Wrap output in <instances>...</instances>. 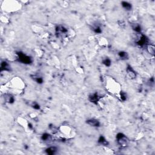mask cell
I'll use <instances>...</instances> for the list:
<instances>
[{"label":"cell","instance_id":"cell-11","mask_svg":"<svg viewBox=\"0 0 155 155\" xmlns=\"http://www.w3.org/2000/svg\"><path fill=\"white\" fill-rule=\"evenodd\" d=\"M98 143L102 145H105V146L107 145L108 144L107 140L106 139V138H105L104 136H101L99 137V139H98Z\"/></svg>","mask_w":155,"mask_h":155},{"label":"cell","instance_id":"cell-12","mask_svg":"<svg viewBox=\"0 0 155 155\" xmlns=\"http://www.w3.org/2000/svg\"><path fill=\"white\" fill-rule=\"evenodd\" d=\"M118 56L122 60H126V59H128V54H127V52H119L118 53Z\"/></svg>","mask_w":155,"mask_h":155},{"label":"cell","instance_id":"cell-7","mask_svg":"<svg viewBox=\"0 0 155 155\" xmlns=\"http://www.w3.org/2000/svg\"><path fill=\"white\" fill-rule=\"evenodd\" d=\"M58 148L56 147H50L46 150V152L47 155H55L56 153Z\"/></svg>","mask_w":155,"mask_h":155},{"label":"cell","instance_id":"cell-13","mask_svg":"<svg viewBox=\"0 0 155 155\" xmlns=\"http://www.w3.org/2000/svg\"><path fill=\"white\" fill-rule=\"evenodd\" d=\"M41 139L44 141H50L52 140V136L48 133H44L42 135Z\"/></svg>","mask_w":155,"mask_h":155},{"label":"cell","instance_id":"cell-4","mask_svg":"<svg viewBox=\"0 0 155 155\" xmlns=\"http://www.w3.org/2000/svg\"><path fill=\"white\" fill-rule=\"evenodd\" d=\"M102 98V96L99 95L98 93H92L91 95H90L88 96V100L91 102L97 104V103Z\"/></svg>","mask_w":155,"mask_h":155},{"label":"cell","instance_id":"cell-16","mask_svg":"<svg viewBox=\"0 0 155 155\" xmlns=\"http://www.w3.org/2000/svg\"><path fill=\"white\" fill-rule=\"evenodd\" d=\"M111 60L108 58H106L105 59L102 60V64L106 66V67H109L111 66Z\"/></svg>","mask_w":155,"mask_h":155},{"label":"cell","instance_id":"cell-8","mask_svg":"<svg viewBox=\"0 0 155 155\" xmlns=\"http://www.w3.org/2000/svg\"><path fill=\"white\" fill-rule=\"evenodd\" d=\"M1 71H10V66L7 62L3 61L1 64Z\"/></svg>","mask_w":155,"mask_h":155},{"label":"cell","instance_id":"cell-18","mask_svg":"<svg viewBox=\"0 0 155 155\" xmlns=\"http://www.w3.org/2000/svg\"><path fill=\"white\" fill-rule=\"evenodd\" d=\"M119 95H120V98L121 100L122 101H126L127 99V94L125 92H121L120 93H119Z\"/></svg>","mask_w":155,"mask_h":155},{"label":"cell","instance_id":"cell-2","mask_svg":"<svg viewBox=\"0 0 155 155\" xmlns=\"http://www.w3.org/2000/svg\"><path fill=\"white\" fill-rule=\"evenodd\" d=\"M18 59L19 62L25 64H29L32 62V58L28 55H25L22 52H18Z\"/></svg>","mask_w":155,"mask_h":155},{"label":"cell","instance_id":"cell-10","mask_svg":"<svg viewBox=\"0 0 155 155\" xmlns=\"http://www.w3.org/2000/svg\"><path fill=\"white\" fill-rule=\"evenodd\" d=\"M121 4L122 7H123L125 10H130L131 9V8H132L131 4H130V3H128V2L122 1L121 3Z\"/></svg>","mask_w":155,"mask_h":155},{"label":"cell","instance_id":"cell-19","mask_svg":"<svg viewBox=\"0 0 155 155\" xmlns=\"http://www.w3.org/2000/svg\"><path fill=\"white\" fill-rule=\"evenodd\" d=\"M93 31L96 33V34H100V33H101L102 32L101 28L99 26H98V25H96V26H95V27H94Z\"/></svg>","mask_w":155,"mask_h":155},{"label":"cell","instance_id":"cell-1","mask_svg":"<svg viewBox=\"0 0 155 155\" xmlns=\"http://www.w3.org/2000/svg\"><path fill=\"white\" fill-rule=\"evenodd\" d=\"M116 140L118 142V144L121 147H126L128 144V139L126 135L123 133H119L116 135Z\"/></svg>","mask_w":155,"mask_h":155},{"label":"cell","instance_id":"cell-9","mask_svg":"<svg viewBox=\"0 0 155 155\" xmlns=\"http://www.w3.org/2000/svg\"><path fill=\"white\" fill-rule=\"evenodd\" d=\"M146 47H147V50L148 51V52L150 54V55H153V56L155 55V46H154L153 44H148V45L146 46Z\"/></svg>","mask_w":155,"mask_h":155},{"label":"cell","instance_id":"cell-6","mask_svg":"<svg viewBox=\"0 0 155 155\" xmlns=\"http://www.w3.org/2000/svg\"><path fill=\"white\" fill-rule=\"evenodd\" d=\"M86 123L93 127H100L101 125L100 122L99 121V120L95 119V118L88 119V120L86 121Z\"/></svg>","mask_w":155,"mask_h":155},{"label":"cell","instance_id":"cell-5","mask_svg":"<svg viewBox=\"0 0 155 155\" xmlns=\"http://www.w3.org/2000/svg\"><path fill=\"white\" fill-rule=\"evenodd\" d=\"M126 72H127V75L130 77V79H134L136 78V73L130 66H127V68H126Z\"/></svg>","mask_w":155,"mask_h":155},{"label":"cell","instance_id":"cell-15","mask_svg":"<svg viewBox=\"0 0 155 155\" xmlns=\"http://www.w3.org/2000/svg\"><path fill=\"white\" fill-rule=\"evenodd\" d=\"M32 79L38 84H42L43 82V78L41 76H38V75H34V76H32Z\"/></svg>","mask_w":155,"mask_h":155},{"label":"cell","instance_id":"cell-20","mask_svg":"<svg viewBox=\"0 0 155 155\" xmlns=\"http://www.w3.org/2000/svg\"><path fill=\"white\" fill-rule=\"evenodd\" d=\"M32 107H34L35 109H37V110L39 109V108H40V107H39V104H38L37 103H36V102H34V104H33V106H32Z\"/></svg>","mask_w":155,"mask_h":155},{"label":"cell","instance_id":"cell-17","mask_svg":"<svg viewBox=\"0 0 155 155\" xmlns=\"http://www.w3.org/2000/svg\"><path fill=\"white\" fill-rule=\"evenodd\" d=\"M5 98H6V101L9 103H13L14 102V101H15L14 97L11 95H7V96H6Z\"/></svg>","mask_w":155,"mask_h":155},{"label":"cell","instance_id":"cell-3","mask_svg":"<svg viewBox=\"0 0 155 155\" xmlns=\"http://www.w3.org/2000/svg\"><path fill=\"white\" fill-rule=\"evenodd\" d=\"M140 36L138 37V39L136 40V43L138 45H139V46H146L148 44V39L147 38V37L145 35H142V34H139Z\"/></svg>","mask_w":155,"mask_h":155},{"label":"cell","instance_id":"cell-14","mask_svg":"<svg viewBox=\"0 0 155 155\" xmlns=\"http://www.w3.org/2000/svg\"><path fill=\"white\" fill-rule=\"evenodd\" d=\"M132 28L134 31L136 32L137 34H140L141 32V27L140 25L138 24H135L132 26Z\"/></svg>","mask_w":155,"mask_h":155}]
</instances>
